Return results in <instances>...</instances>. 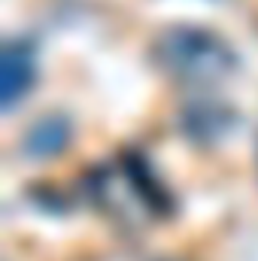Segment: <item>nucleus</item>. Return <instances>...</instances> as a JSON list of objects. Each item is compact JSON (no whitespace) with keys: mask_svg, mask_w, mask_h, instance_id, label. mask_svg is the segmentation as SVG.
<instances>
[{"mask_svg":"<svg viewBox=\"0 0 258 261\" xmlns=\"http://www.w3.org/2000/svg\"><path fill=\"white\" fill-rule=\"evenodd\" d=\"M152 61L183 82H216L234 67V49L200 24H170L152 40Z\"/></svg>","mask_w":258,"mask_h":261,"instance_id":"f257e3e1","label":"nucleus"},{"mask_svg":"<svg viewBox=\"0 0 258 261\" xmlns=\"http://www.w3.org/2000/svg\"><path fill=\"white\" fill-rule=\"evenodd\" d=\"M37 73L34 43L28 37H9L0 52V100L3 110H15V103L31 91Z\"/></svg>","mask_w":258,"mask_h":261,"instance_id":"f03ea898","label":"nucleus"},{"mask_svg":"<svg viewBox=\"0 0 258 261\" xmlns=\"http://www.w3.org/2000/svg\"><path fill=\"white\" fill-rule=\"evenodd\" d=\"M179 125L192 140L210 143V140H219V137H225L231 130L234 110L228 103H219V100H210V97L189 100L183 107V113H179Z\"/></svg>","mask_w":258,"mask_h":261,"instance_id":"7ed1b4c3","label":"nucleus"},{"mask_svg":"<svg viewBox=\"0 0 258 261\" xmlns=\"http://www.w3.org/2000/svg\"><path fill=\"white\" fill-rule=\"evenodd\" d=\"M67 140H70V119L64 113H43L28 125V130L18 140V146H21L24 158L43 161V158L58 155L67 146Z\"/></svg>","mask_w":258,"mask_h":261,"instance_id":"20e7f679","label":"nucleus"},{"mask_svg":"<svg viewBox=\"0 0 258 261\" xmlns=\"http://www.w3.org/2000/svg\"><path fill=\"white\" fill-rule=\"evenodd\" d=\"M158 261H179V258H158Z\"/></svg>","mask_w":258,"mask_h":261,"instance_id":"39448f33","label":"nucleus"}]
</instances>
